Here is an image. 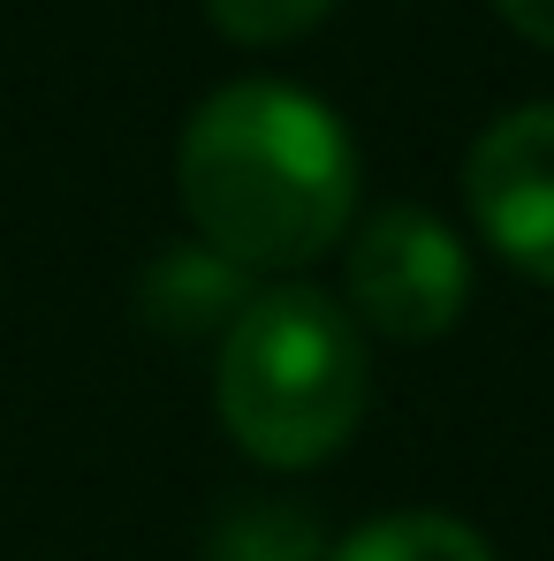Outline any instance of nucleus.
Instances as JSON below:
<instances>
[{
  "mask_svg": "<svg viewBox=\"0 0 554 561\" xmlns=\"http://www.w3.org/2000/svg\"><path fill=\"white\" fill-rule=\"evenodd\" d=\"M358 145L327 99L244 77L197 99L176 145V197L197 243L244 274H296L358 228Z\"/></svg>",
  "mask_w": 554,
  "mask_h": 561,
  "instance_id": "obj_1",
  "label": "nucleus"
},
{
  "mask_svg": "<svg viewBox=\"0 0 554 561\" xmlns=\"http://www.w3.org/2000/svg\"><path fill=\"white\" fill-rule=\"evenodd\" d=\"M213 410L228 440L267 470H312L342 456L372 410L365 327L327 288H259L244 319L221 334Z\"/></svg>",
  "mask_w": 554,
  "mask_h": 561,
  "instance_id": "obj_2",
  "label": "nucleus"
},
{
  "mask_svg": "<svg viewBox=\"0 0 554 561\" xmlns=\"http://www.w3.org/2000/svg\"><path fill=\"white\" fill-rule=\"evenodd\" d=\"M342 311L387 342H441L471 304V259L426 205H380L342 243Z\"/></svg>",
  "mask_w": 554,
  "mask_h": 561,
  "instance_id": "obj_3",
  "label": "nucleus"
},
{
  "mask_svg": "<svg viewBox=\"0 0 554 561\" xmlns=\"http://www.w3.org/2000/svg\"><path fill=\"white\" fill-rule=\"evenodd\" d=\"M463 205L501 266L554 288V106H509L463 160Z\"/></svg>",
  "mask_w": 554,
  "mask_h": 561,
  "instance_id": "obj_4",
  "label": "nucleus"
},
{
  "mask_svg": "<svg viewBox=\"0 0 554 561\" xmlns=\"http://www.w3.org/2000/svg\"><path fill=\"white\" fill-rule=\"evenodd\" d=\"M259 288L213 243H160L137 274V319L168 342H221Z\"/></svg>",
  "mask_w": 554,
  "mask_h": 561,
  "instance_id": "obj_5",
  "label": "nucleus"
},
{
  "mask_svg": "<svg viewBox=\"0 0 554 561\" xmlns=\"http://www.w3.org/2000/svg\"><path fill=\"white\" fill-rule=\"evenodd\" d=\"M327 561H501L486 547V531H471L463 516L441 508H403V516H372L342 547H327Z\"/></svg>",
  "mask_w": 554,
  "mask_h": 561,
  "instance_id": "obj_6",
  "label": "nucleus"
},
{
  "mask_svg": "<svg viewBox=\"0 0 554 561\" xmlns=\"http://www.w3.org/2000/svg\"><path fill=\"white\" fill-rule=\"evenodd\" d=\"M205 561H327V531L296 501H228L205 531Z\"/></svg>",
  "mask_w": 554,
  "mask_h": 561,
  "instance_id": "obj_7",
  "label": "nucleus"
},
{
  "mask_svg": "<svg viewBox=\"0 0 554 561\" xmlns=\"http://www.w3.org/2000/svg\"><path fill=\"white\" fill-rule=\"evenodd\" d=\"M213 31L236 46H289L335 15V0H205Z\"/></svg>",
  "mask_w": 554,
  "mask_h": 561,
  "instance_id": "obj_8",
  "label": "nucleus"
},
{
  "mask_svg": "<svg viewBox=\"0 0 554 561\" xmlns=\"http://www.w3.org/2000/svg\"><path fill=\"white\" fill-rule=\"evenodd\" d=\"M509 31H524L532 46H554V0H494Z\"/></svg>",
  "mask_w": 554,
  "mask_h": 561,
  "instance_id": "obj_9",
  "label": "nucleus"
}]
</instances>
